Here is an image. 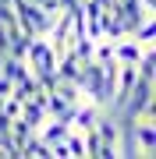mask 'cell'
<instances>
[{
    "label": "cell",
    "instance_id": "obj_1",
    "mask_svg": "<svg viewBox=\"0 0 156 159\" xmlns=\"http://www.w3.org/2000/svg\"><path fill=\"white\" fill-rule=\"evenodd\" d=\"M139 117L156 120V78H142V74L135 78L124 106L117 110V120H139Z\"/></svg>",
    "mask_w": 156,
    "mask_h": 159
},
{
    "label": "cell",
    "instance_id": "obj_4",
    "mask_svg": "<svg viewBox=\"0 0 156 159\" xmlns=\"http://www.w3.org/2000/svg\"><path fill=\"white\" fill-rule=\"evenodd\" d=\"M131 131V145L135 156H156V120L153 117H139V120H124Z\"/></svg>",
    "mask_w": 156,
    "mask_h": 159
},
{
    "label": "cell",
    "instance_id": "obj_3",
    "mask_svg": "<svg viewBox=\"0 0 156 159\" xmlns=\"http://www.w3.org/2000/svg\"><path fill=\"white\" fill-rule=\"evenodd\" d=\"M11 11H14V18L32 35H46L50 25H53V18H57V14H46L39 4H32V0H11Z\"/></svg>",
    "mask_w": 156,
    "mask_h": 159
},
{
    "label": "cell",
    "instance_id": "obj_2",
    "mask_svg": "<svg viewBox=\"0 0 156 159\" xmlns=\"http://www.w3.org/2000/svg\"><path fill=\"white\" fill-rule=\"evenodd\" d=\"M25 67H29L35 74V81H46L53 71H57V53H53V46L46 35H32V43H29V50H25Z\"/></svg>",
    "mask_w": 156,
    "mask_h": 159
},
{
    "label": "cell",
    "instance_id": "obj_12",
    "mask_svg": "<svg viewBox=\"0 0 156 159\" xmlns=\"http://www.w3.org/2000/svg\"><path fill=\"white\" fill-rule=\"evenodd\" d=\"M82 138H85V156H96V159H99V152H103V142H99V134L89 127Z\"/></svg>",
    "mask_w": 156,
    "mask_h": 159
},
{
    "label": "cell",
    "instance_id": "obj_14",
    "mask_svg": "<svg viewBox=\"0 0 156 159\" xmlns=\"http://www.w3.org/2000/svg\"><path fill=\"white\" fill-rule=\"evenodd\" d=\"M4 99H7V96H0V106H4Z\"/></svg>",
    "mask_w": 156,
    "mask_h": 159
},
{
    "label": "cell",
    "instance_id": "obj_8",
    "mask_svg": "<svg viewBox=\"0 0 156 159\" xmlns=\"http://www.w3.org/2000/svg\"><path fill=\"white\" fill-rule=\"evenodd\" d=\"M29 124L32 131H39V124L46 120V106H43V99H21V113H18Z\"/></svg>",
    "mask_w": 156,
    "mask_h": 159
},
{
    "label": "cell",
    "instance_id": "obj_15",
    "mask_svg": "<svg viewBox=\"0 0 156 159\" xmlns=\"http://www.w3.org/2000/svg\"><path fill=\"white\" fill-rule=\"evenodd\" d=\"M0 4H11V0H0Z\"/></svg>",
    "mask_w": 156,
    "mask_h": 159
},
{
    "label": "cell",
    "instance_id": "obj_9",
    "mask_svg": "<svg viewBox=\"0 0 156 159\" xmlns=\"http://www.w3.org/2000/svg\"><path fill=\"white\" fill-rule=\"evenodd\" d=\"M21 159H50V145L39 134H29L25 145H21Z\"/></svg>",
    "mask_w": 156,
    "mask_h": 159
},
{
    "label": "cell",
    "instance_id": "obj_11",
    "mask_svg": "<svg viewBox=\"0 0 156 159\" xmlns=\"http://www.w3.org/2000/svg\"><path fill=\"white\" fill-rule=\"evenodd\" d=\"M131 35H135V39H139L142 46H156V21H153V14L145 18V21H142V25H139V29H135Z\"/></svg>",
    "mask_w": 156,
    "mask_h": 159
},
{
    "label": "cell",
    "instance_id": "obj_13",
    "mask_svg": "<svg viewBox=\"0 0 156 159\" xmlns=\"http://www.w3.org/2000/svg\"><path fill=\"white\" fill-rule=\"evenodd\" d=\"M11 89H14V81H11V78H4V74H0V96H11Z\"/></svg>",
    "mask_w": 156,
    "mask_h": 159
},
{
    "label": "cell",
    "instance_id": "obj_5",
    "mask_svg": "<svg viewBox=\"0 0 156 159\" xmlns=\"http://www.w3.org/2000/svg\"><path fill=\"white\" fill-rule=\"evenodd\" d=\"M92 131L99 134V142H103V152H99V159H117V138H121V120H117V117H99Z\"/></svg>",
    "mask_w": 156,
    "mask_h": 159
},
{
    "label": "cell",
    "instance_id": "obj_6",
    "mask_svg": "<svg viewBox=\"0 0 156 159\" xmlns=\"http://www.w3.org/2000/svg\"><path fill=\"white\" fill-rule=\"evenodd\" d=\"M35 134H39L46 145H57V142H64V138L71 134V124H64V120H43Z\"/></svg>",
    "mask_w": 156,
    "mask_h": 159
},
{
    "label": "cell",
    "instance_id": "obj_7",
    "mask_svg": "<svg viewBox=\"0 0 156 159\" xmlns=\"http://www.w3.org/2000/svg\"><path fill=\"white\" fill-rule=\"evenodd\" d=\"M99 113H103V110H99L96 102H78V106H75V117H71V127H75V124H78V131H89V127H96Z\"/></svg>",
    "mask_w": 156,
    "mask_h": 159
},
{
    "label": "cell",
    "instance_id": "obj_10",
    "mask_svg": "<svg viewBox=\"0 0 156 159\" xmlns=\"http://www.w3.org/2000/svg\"><path fill=\"white\" fill-rule=\"evenodd\" d=\"M64 152H68V159H85V138L75 134V127H71V134L64 138Z\"/></svg>",
    "mask_w": 156,
    "mask_h": 159
}]
</instances>
